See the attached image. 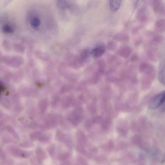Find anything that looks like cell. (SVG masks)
<instances>
[{
  "mask_svg": "<svg viewBox=\"0 0 165 165\" xmlns=\"http://www.w3.org/2000/svg\"><path fill=\"white\" fill-rule=\"evenodd\" d=\"M6 150L7 152L12 156L19 158H28L32 154L31 152L22 150L14 145H9Z\"/></svg>",
  "mask_w": 165,
  "mask_h": 165,
  "instance_id": "cell-1",
  "label": "cell"
},
{
  "mask_svg": "<svg viewBox=\"0 0 165 165\" xmlns=\"http://www.w3.org/2000/svg\"><path fill=\"white\" fill-rule=\"evenodd\" d=\"M83 119V109L82 108L77 107L73 110L68 120L74 126H78Z\"/></svg>",
  "mask_w": 165,
  "mask_h": 165,
  "instance_id": "cell-2",
  "label": "cell"
},
{
  "mask_svg": "<svg viewBox=\"0 0 165 165\" xmlns=\"http://www.w3.org/2000/svg\"><path fill=\"white\" fill-rule=\"evenodd\" d=\"M61 118L60 115L56 114H50L47 119L44 129H50L57 127L58 123L61 122Z\"/></svg>",
  "mask_w": 165,
  "mask_h": 165,
  "instance_id": "cell-3",
  "label": "cell"
},
{
  "mask_svg": "<svg viewBox=\"0 0 165 165\" xmlns=\"http://www.w3.org/2000/svg\"><path fill=\"white\" fill-rule=\"evenodd\" d=\"M165 95V91H164L157 95L150 103L148 106L149 109H156L163 104L164 103Z\"/></svg>",
  "mask_w": 165,
  "mask_h": 165,
  "instance_id": "cell-4",
  "label": "cell"
},
{
  "mask_svg": "<svg viewBox=\"0 0 165 165\" xmlns=\"http://www.w3.org/2000/svg\"><path fill=\"white\" fill-rule=\"evenodd\" d=\"M152 9L155 13L165 14V6L163 1L160 0H154L152 2Z\"/></svg>",
  "mask_w": 165,
  "mask_h": 165,
  "instance_id": "cell-5",
  "label": "cell"
},
{
  "mask_svg": "<svg viewBox=\"0 0 165 165\" xmlns=\"http://www.w3.org/2000/svg\"><path fill=\"white\" fill-rule=\"evenodd\" d=\"M132 50L129 46H122L119 50V55L123 58H129L132 53Z\"/></svg>",
  "mask_w": 165,
  "mask_h": 165,
  "instance_id": "cell-6",
  "label": "cell"
},
{
  "mask_svg": "<svg viewBox=\"0 0 165 165\" xmlns=\"http://www.w3.org/2000/svg\"><path fill=\"white\" fill-rule=\"evenodd\" d=\"M105 48L104 46L101 45L96 46L93 49L92 54L95 58H99L104 55L105 52Z\"/></svg>",
  "mask_w": 165,
  "mask_h": 165,
  "instance_id": "cell-7",
  "label": "cell"
},
{
  "mask_svg": "<svg viewBox=\"0 0 165 165\" xmlns=\"http://www.w3.org/2000/svg\"><path fill=\"white\" fill-rule=\"evenodd\" d=\"M165 20L164 19H161L157 21L155 25L156 30L159 33L164 32L165 29Z\"/></svg>",
  "mask_w": 165,
  "mask_h": 165,
  "instance_id": "cell-8",
  "label": "cell"
},
{
  "mask_svg": "<svg viewBox=\"0 0 165 165\" xmlns=\"http://www.w3.org/2000/svg\"><path fill=\"white\" fill-rule=\"evenodd\" d=\"M121 2L120 0H110L109 1L110 9L113 12L117 11L120 8Z\"/></svg>",
  "mask_w": 165,
  "mask_h": 165,
  "instance_id": "cell-9",
  "label": "cell"
},
{
  "mask_svg": "<svg viewBox=\"0 0 165 165\" xmlns=\"http://www.w3.org/2000/svg\"><path fill=\"white\" fill-rule=\"evenodd\" d=\"M160 69L158 74L159 81L162 84L165 85L164 61H162L160 65Z\"/></svg>",
  "mask_w": 165,
  "mask_h": 165,
  "instance_id": "cell-10",
  "label": "cell"
},
{
  "mask_svg": "<svg viewBox=\"0 0 165 165\" xmlns=\"http://www.w3.org/2000/svg\"><path fill=\"white\" fill-rule=\"evenodd\" d=\"M76 138L79 144L82 145L85 144L87 142V139L83 133L80 130H78L76 133Z\"/></svg>",
  "mask_w": 165,
  "mask_h": 165,
  "instance_id": "cell-11",
  "label": "cell"
},
{
  "mask_svg": "<svg viewBox=\"0 0 165 165\" xmlns=\"http://www.w3.org/2000/svg\"><path fill=\"white\" fill-rule=\"evenodd\" d=\"M137 18L142 23L147 21V18L146 9L142 8L139 10L137 13Z\"/></svg>",
  "mask_w": 165,
  "mask_h": 165,
  "instance_id": "cell-12",
  "label": "cell"
},
{
  "mask_svg": "<svg viewBox=\"0 0 165 165\" xmlns=\"http://www.w3.org/2000/svg\"><path fill=\"white\" fill-rule=\"evenodd\" d=\"M49 102L48 99H44L40 101L39 104V108L42 114L46 111L48 107Z\"/></svg>",
  "mask_w": 165,
  "mask_h": 165,
  "instance_id": "cell-13",
  "label": "cell"
},
{
  "mask_svg": "<svg viewBox=\"0 0 165 165\" xmlns=\"http://www.w3.org/2000/svg\"><path fill=\"white\" fill-rule=\"evenodd\" d=\"M129 37L126 34L119 33L117 34L114 37V39L115 40L120 42H126L129 41Z\"/></svg>",
  "mask_w": 165,
  "mask_h": 165,
  "instance_id": "cell-14",
  "label": "cell"
},
{
  "mask_svg": "<svg viewBox=\"0 0 165 165\" xmlns=\"http://www.w3.org/2000/svg\"><path fill=\"white\" fill-rule=\"evenodd\" d=\"M36 154L37 159L39 162H41L45 159L46 154L43 150L40 148L38 147L37 148L36 150Z\"/></svg>",
  "mask_w": 165,
  "mask_h": 165,
  "instance_id": "cell-15",
  "label": "cell"
},
{
  "mask_svg": "<svg viewBox=\"0 0 165 165\" xmlns=\"http://www.w3.org/2000/svg\"><path fill=\"white\" fill-rule=\"evenodd\" d=\"M73 99V97L70 96H68L64 98L62 102L63 107L66 108L69 107L72 105Z\"/></svg>",
  "mask_w": 165,
  "mask_h": 165,
  "instance_id": "cell-16",
  "label": "cell"
},
{
  "mask_svg": "<svg viewBox=\"0 0 165 165\" xmlns=\"http://www.w3.org/2000/svg\"><path fill=\"white\" fill-rule=\"evenodd\" d=\"M31 25L32 28L34 29H37L40 26V19L37 17H34L31 21Z\"/></svg>",
  "mask_w": 165,
  "mask_h": 165,
  "instance_id": "cell-17",
  "label": "cell"
},
{
  "mask_svg": "<svg viewBox=\"0 0 165 165\" xmlns=\"http://www.w3.org/2000/svg\"><path fill=\"white\" fill-rule=\"evenodd\" d=\"M114 147V142L112 140H110L107 143L103 146V148L107 151H110Z\"/></svg>",
  "mask_w": 165,
  "mask_h": 165,
  "instance_id": "cell-18",
  "label": "cell"
},
{
  "mask_svg": "<svg viewBox=\"0 0 165 165\" xmlns=\"http://www.w3.org/2000/svg\"><path fill=\"white\" fill-rule=\"evenodd\" d=\"M42 134L39 131H36L32 133L30 135V139L32 141L39 140Z\"/></svg>",
  "mask_w": 165,
  "mask_h": 165,
  "instance_id": "cell-19",
  "label": "cell"
},
{
  "mask_svg": "<svg viewBox=\"0 0 165 165\" xmlns=\"http://www.w3.org/2000/svg\"><path fill=\"white\" fill-rule=\"evenodd\" d=\"M72 85L70 84H64L62 87L60 93H64L66 92H70L72 90Z\"/></svg>",
  "mask_w": 165,
  "mask_h": 165,
  "instance_id": "cell-20",
  "label": "cell"
},
{
  "mask_svg": "<svg viewBox=\"0 0 165 165\" xmlns=\"http://www.w3.org/2000/svg\"><path fill=\"white\" fill-rule=\"evenodd\" d=\"M34 146L32 143L30 142H25L21 143L19 144V146L23 148H27L33 147Z\"/></svg>",
  "mask_w": 165,
  "mask_h": 165,
  "instance_id": "cell-21",
  "label": "cell"
},
{
  "mask_svg": "<svg viewBox=\"0 0 165 165\" xmlns=\"http://www.w3.org/2000/svg\"><path fill=\"white\" fill-rule=\"evenodd\" d=\"M117 44L115 42L111 41L108 43L107 45V48L110 50H114L117 48Z\"/></svg>",
  "mask_w": 165,
  "mask_h": 165,
  "instance_id": "cell-22",
  "label": "cell"
},
{
  "mask_svg": "<svg viewBox=\"0 0 165 165\" xmlns=\"http://www.w3.org/2000/svg\"><path fill=\"white\" fill-rule=\"evenodd\" d=\"M50 135H42L39 140L41 142H48L50 140Z\"/></svg>",
  "mask_w": 165,
  "mask_h": 165,
  "instance_id": "cell-23",
  "label": "cell"
},
{
  "mask_svg": "<svg viewBox=\"0 0 165 165\" xmlns=\"http://www.w3.org/2000/svg\"><path fill=\"white\" fill-rule=\"evenodd\" d=\"M60 101V98L58 96H56L54 97L52 101L51 106L53 107H55L58 104Z\"/></svg>",
  "mask_w": 165,
  "mask_h": 165,
  "instance_id": "cell-24",
  "label": "cell"
},
{
  "mask_svg": "<svg viewBox=\"0 0 165 165\" xmlns=\"http://www.w3.org/2000/svg\"><path fill=\"white\" fill-rule=\"evenodd\" d=\"M3 30L5 32L7 33H11L13 32V30L11 26L8 25H5L3 26Z\"/></svg>",
  "mask_w": 165,
  "mask_h": 165,
  "instance_id": "cell-25",
  "label": "cell"
},
{
  "mask_svg": "<svg viewBox=\"0 0 165 165\" xmlns=\"http://www.w3.org/2000/svg\"><path fill=\"white\" fill-rule=\"evenodd\" d=\"M8 130L10 133L12 135L15 139L16 140H18L19 139V137L18 135L14 130L11 129V128H9Z\"/></svg>",
  "mask_w": 165,
  "mask_h": 165,
  "instance_id": "cell-26",
  "label": "cell"
},
{
  "mask_svg": "<svg viewBox=\"0 0 165 165\" xmlns=\"http://www.w3.org/2000/svg\"><path fill=\"white\" fill-rule=\"evenodd\" d=\"M70 156V154L69 153L66 152V153L60 154V156H59L58 158L60 160H64L69 158Z\"/></svg>",
  "mask_w": 165,
  "mask_h": 165,
  "instance_id": "cell-27",
  "label": "cell"
},
{
  "mask_svg": "<svg viewBox=\"0 0 165 165\" xmlns=\"http://www.w3.org/2000/svg\"><path fill=\"white\" fill-rule=\"evenodd\" d=\"M6 155L3 149L0 148V159L2 160H5L6 159Z\"/></svg>",
  "mask_w": 165,
  "mask_h": 165,
  "instance_id": "cell-28",
  "label": "cell"
},
{
  "mask_svg": "<svg viewBox=\"0 0 165 165\" xmlns=\"http://www.w3.org/2000/svg\"><path fill=\"white\" fill-rule=\"evenodd\" d=\"M13 141L11 138H4L2 139V142L4 143H11L13 142Z\"/></svg>",
  "mask_w": 165,
  "mask_h": 165,
  "instance_id": "cell-29",
  "label": "cell"
},
{
  "mask_svg": "<svg viewBox=\"0 0 165 165\" xmlns=\"http://www.w3.org/2000/svg\"><path fill=\"white\" fill-rule=\"evenodd\" d=\"M13 161L9 159L5 161L3 163V165H12L13 164Z\"/></svg>",
  "mask_w": 165,
  "mask_h": 165,
  "instance_id": "cell-30",
  "label": "cell"
},
{
  "mask_svg": "<svg viewBox=\"0 0 165 165\" xmlns=\"http://www.w3.org/2000/svg\"><path fill=\"white\" fill-rule=\"evenodd\" d=\"M138 59V56L136 54H135L131 56L130 60L132 62H134L137 61Z\"/></svg>",
  "mask_w": 165,
  "mask_h": 165,
  "instance_id": "cell-31",
  "label": "cell"
},
{
  "mask_svg": "<svg viewBox=\"0 0 165 165\" xmlns=\"http://www.w3.org/2000/svg\"><path fill=\"white\" fill-rule=\"evenodd\" d=\"M89 52L88 50H85L83 52L82 54V56L83 58H86L88 57Z\"/></svg>",
  "mask_w": 165,
  "mask_h": 165,
  "instance_id": "cell-32",
  "label": "cell"
},
{
  "mask_svg": "<svg viewBox=\"0 0 165 165\" xmlns=\"http://www.w3.org/2000/svg\"><path fill=\"white\" fill-rule=\"evenodd\" d=\"M91 122L89 120H87L85 122L84 126L86 128H89L91 127Z\"/></svg>",
  "mask_w": 165,
  "mask_h": 165,
  "instance_id": "cell-33",
  "label": "cell"
},
{
  "mask_svg": "<svg viewBox=\"0 0 165 165\" xmlns=\"http://www.w3.org/2000/svg\"><path fill=\"white\" fill-rule=\"evenodd\" d=\"M143 2L142 1H135V4L134 6L135 8H137L142 3V2Z\"/></svg>",
  "mask_w": 165,
  "mask_h": 165,
  "instance_id": "cell-34",
  "label": "cell"
},
{
  "mask_svg": "<svg viewBox=\"0 0 165 165\" xmlns=\"http://www.w3.org/2000/svg\"><path fill=\"white\" fill-rule=\"evenodd\" d=\"M49 153H50L51 155H53L54 152V147L52 146L50 147V148L48 149Z\"/></svg>",
  "mask_w": 165,
  "mask_h": 165,
  "instance_id": "cell-35",
  "label": "cell"
},
{
  "mask_svg": "<svg viewBox=\"0 0 165 165\" xmlns=\"http://www.w3.org/2000/svg\"><path fill=\"white\" fill-rule=\"evenodd\" d=\"M85 87V82L81 83L80 86H79V88L80 89H82Z\"/></svg>",
  "mask_w": 165,
  "mask_h": 165,
  "instance_id": "cell-36",
  "label": "cell"
}]
</instances>
